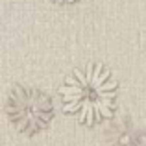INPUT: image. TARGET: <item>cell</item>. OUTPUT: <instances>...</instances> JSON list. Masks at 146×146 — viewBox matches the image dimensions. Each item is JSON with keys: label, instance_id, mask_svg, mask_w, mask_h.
<instances>
[{"label": "cell", "instance_id": "1", "mask_svg": "<svg viewBox=\"0 0 146 146\" xmlns=\"http://www.w3.org/2000/svg\"><path fill=\"white\" fill-rule=\"evenodd\" d=\"M59 94L65 113L74 115L85 126H94L115 115L118 83L107 67L87 63L67 76Z\"/></svg>", "mask_w": 146, "mask_h": 146}, {"label": "cell", "instance_id": "3", "mask_svg": "<svg viewBox=\"0 0 146 146\" xmlns=\"http://www.w3.org/2000/svg\"><path fill=\"white\" fill-rule=\"evenodd\" d=\"M126 146H146V133H141L137 137H131Z\"/></svg>", "mask_w": 146, "mask_h": 146}, {"label": "cell", "instance_id": "2", "mask_svg": "<svg viewBox=\"0 0 146 146\" xmlns=\"http://www.w3.org/2000/svg\"><path fill=\"white\" fill-rule=\"evenodd\" d=\"M11 126L24 135H35L48 128L54 118L52 98L44 91L30 85H15L6 102Z\"/></svg>", "mask_w": 146, "mask_h": 146}, {"label": "cell", "instance_id": "4", "mask_svg": "<svg viewBox=\"0 0 146 146\" xmlns=\"http://www.w3.org/2000/svg\"><path fill=\"white\" fill-rule=\"evenodd\" d=\"M52 2H57V4H74L78 0H52Z\"/></svg>", "mask_w": 146, "mask_h": 146}]
</instances>
